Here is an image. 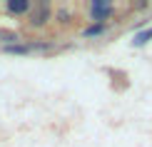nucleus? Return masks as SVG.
I'll list each match as a JSON object with an SVG mask.
<instances>
[{
  "label": "nucleus",
  "instance_id": "1",
  "mask_svg": "<svg viewBox=\"0 0 152 147\" xmlns=\"http://www.w3.org/2000/svg\"><path fill=\"white\" fill-rule=\"evenodd\" d=\"M87 15H90L92 23H105L115 15V5L107 3V0H95V3L87 5Z\"/></svg>",
  "mask_w": 152,
  "mask_h": 147
},
{
  "label": "nucleus",
  "instance_id": "2",
  "mask_svg": "<svg viewBox=\"0 0 152 147\" xmlns=\"http://www.w3.org/2000/svg\"><path fill=\"white\" fill-rule=\"evenodd\" d=\"M5 10H8L10 15H25V12L33 10V5H30L28 0H8V3H5Z\"/></svg>",
  "mask_w": 152,
  "mask_h": 147
},
{
  "label": "nucleus",
  "instance_id": "3",
  "mask_svg": "<svg viewBox=\"0 0 152 147\" xmlns=\"http://www.w3.org/2000/svg\"><path fill=\"white\" fill-rule=\"evenodd\" d=\"M48 20H50V8L48 5H37L35 12L30 15V25H33V28H40V25H45Z\"/></svg>",
  "mask_w": 152,
  "mask_h": 147
},
{
  "label": "nucleus",
  "instance_id": "4",
  "mask_svg": "<svg viewBox=\"0 0 152 147\" xmlns=\"http://www.w3.org/2000/svg\"><path fill=\"white\" fill-rule=\"evenodd\" d=\"M107 28H110L107 23H92L90 28L82 30V37H100V35H105V33H107Z\"/></svg>",
  "mask_w": 152,
  "mask_h": 147
},
{
  "label": "nucleus",
  "instance_id": "5",
  "mask_svg": "<svg viewBox=\"0 0 152 147\" xmlns=\"http://www.w3.org/2000/svg\"><path fill=\"white\" fill-rule=\"evenodd\" d=\"M152 40V28H147V30H140V33L135 35V40H132V45L135 48H142L145 42H150Z\"/></svg>",
  "mask_w": 152,
  "mask_h": 147
}]
</instances>
